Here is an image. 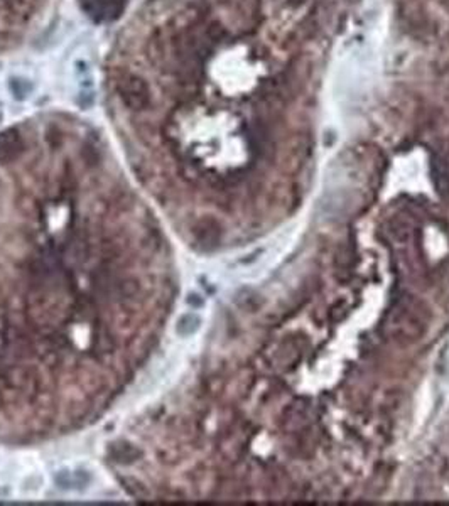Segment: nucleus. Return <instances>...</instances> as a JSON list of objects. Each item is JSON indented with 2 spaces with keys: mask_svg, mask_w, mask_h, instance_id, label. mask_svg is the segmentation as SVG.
<instances>
[{
  "mask_svg": "<svg viewBox=\"0 0 449 506\" xmlns=\"http://www.w3.org/2000/svg\"><path fill=\"white\" fill-rule=\"evenodd\" d=\"M29 211L0 230V300L28 292L0 306V391H56L75 424L66 378L95 416L162 328L166 240L122 189L83 216L64 197Z\"/></svg>",
  "mask_w": 449,
  "mask_h": 506,
  "instance_id": "1",
  "label": "nucleus"
},
{
  "mask_svg": "<svg viewBox=\"0 0 449 506\" xmlns=\"http://www.w3.org/2000/svg\"><path fill=\"white\" fill-rule=\"evenodd\" d=\"M431 322V307L414 295H405L395 304V309L387 322V333L395 344L407 348L419 342L428 334Z\"/></svg>",
  "mask_w": 449,
  "mask_h": 506,
  "instance_id": "2",
  "label": "nucleus"
},
{
  "mask_svg": "<svg viewBox=\"0 0 449 506\" xmlns=\"http://www.w3.org/2000/svg\"><path fill=\"white\" fill-rule=\"evenodd\" d=\"M115 91L122 105L131 112H146L152 105L149 83L135 73H122L115 81Z\"/></svg>",
  "mask_w": 449,
  "mask_h": 506,
  "instance_id": "3",
  "label": "nucleus"
},
{
  "mask_svg": "<svg viewBox=\"0 0 449 506\" xmlns=\"http://www.w3.org/2000/svg\"><path fill=\"white\" fill-rule=\"evenodd\" d=\"M26 154V139L19 128L0 132V164H12Z\"/></svg>",
  "mask_w": 449,
  "mask_h": 506,
  "instance_id": "4",
  "label": "nucleus"
},
{
  "mask_svg": "<svg viewBox=\"0 0 449 506\" xmlns=\"http://www.w3.org/2000/svg\"><path fill=\"white\" fill-rule=\"evenodd\" d=\"M200 328V318L195 314H184L178 321V334L180 336H191Z\"/></svg>",
  "mask_w": 449,
  "mask_h": 506,
  "instance_id": "5",
  "label": "nucleus"
},
{
  "mask_svg": "<svg viewBox=\"0 0 449 506\" xmlns=\"http://www.w3.org/2000/svg\"><path fill=\"white\" fill-rule=\"evenodd\" d=\"M9 88L17 100H26L32 91V85L24 78H12L9 83Z\"/></svg>",
  "mask_w": 449,
  "mask_h": 506,
  "instance_id": "6",
  "label": "nucleus"
}]
</instances>
